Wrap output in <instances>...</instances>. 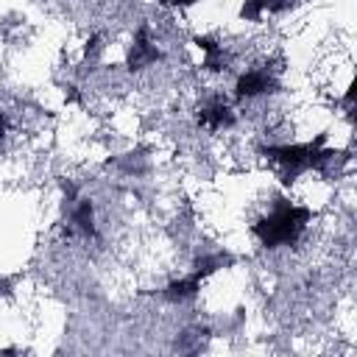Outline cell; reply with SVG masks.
I'll return each mask as SVG.
<instances>
[{
  "instance_id": "6",
  "label": "cell",
  "mask_w": 357,
  "mask_h": 357,
  "mask_svg": "<svg viewBox=\"0 0 357 357\" xmlns=\"http://www.w3.org/2000/svg\"><path fill=\"white\" fill-rule=\"evenodd\" d=\"M201 284H204V279L192 271V273H187V276H181V279L167 282L165 290H162V298H167V301H173V304L192 301V298L201 293Z\"/></svg>"
},
{
  "instance_id": "5",
  "label": "cell",
  "mask_w": 357,
  "mask_h": 357,
  "mask_svg": "<svg viewBox=\"0 0 357 357\" xmlns=\"http://www.w3.org/2000/svg\"><path fill=\"white\" fill-rule=\"evenodd\" d=\"M198 126H206L212 131H220V128H231L234 126V112L226 100L220 98H212L206 106H201L198 112Z\"/></svg>"
},
{
  "instance_id": "9",
  "label": "cell",
  "mask_w": 357,
  "mask_h": 357,
  "mask_svg": "<svg viewBox=\"0 0 357 357\" xmlns=\"http://www.w3.org/2000/svg\"><path fill=\"white\" fill-rule=\"evenodd\" d=\"M229 262H231L229 254H201V257L195 259V273H198L201 279H206V276H212L215 271L226 268Z\"/></svg>"
},
{
  "instance_id": "11",
  "label": "cell",
  "mask_w": 357,
  "mask_h": 357,
  "mask_svg": "<svg viewBox=\"0 0 357 357\" xmlns=\"http://www.w3.org/2000/svg\"><path fill=\"white\" fill-rule=\"evenodd\" d=\"M262 6H265V11H271V14H282V11L293 8L296 0H262Z\"/></svg>"
},
{
  "instance_id": "2",
  "label": "cell",
  "mask_w": 357,
  "mask_h": 357,
  "mask_svg": "<svg viewBox=\"0 0 357 357\" xmlns=\"http://www.w3.org/2000/svg\"><path fill=\"white\" fill-rule=\"evenodd\" d=\"M326 142V134H315V139L310 142H293V145H268L262 148V153L273 162H279L284 170H282V184H293L301 173H307V162H310V153Z\"/></svg>"
},
{
  "instance_id": "4",
  "label": "cell",
  "mask_w": 357,
  "mask_h": 357,
  "mask_svg": "<svg viewBox=\"0 0 357 357\" xmlns=\"http://www.w3.org/2000/svg\"><path fill=\"white\" fill-rule=\"evenodd\" d=\"M276 78L268 73V70H245L237 75L234 81V98L237 100H251V98H259V95H268V92H276Z\"/></svg>"
},
{
  "instance_id": "13",
  "label": "cell",
  "mask_w": 357,
  "mask_h": 357,
  "mask_svg": "<svg viewBox=\"0 0 357 357\" xmlns=\"http://www.w3.org/2000/svg\"><path fill=\"white\" fill-rule=\"evenodd\" d=\"M198 0H162V6H173V8H187V6H195Z\"/></svg>"
},
{
  "instance_id": "14",
  "label": "cell",
  "mask_w": 357,
  "mask_h": 357,
  "mask_svg": "<svg viewBox=\"0 0 357 357\" xmlns=\"http://www.w3.org/2000/svg\"><path fill=\"white\" fill-rule=\"evenodd\" d=\"M6 134H8V117H6V112H0V145H3Z\"/></svg>"
},
{
  "instance_id": "1",
  "label": "cell",
  "mask_w": 357,
  "mask_h": 357,
  "mask_svg": "<svg viewBox=\"0 0 357 357\" xmlns=\"http://www.w3.org/2000/svg\"><path fill=\"white\" fill-rule=\"evenodd\" d=\"M310 220H312L310 206L290 204L282 198L265 218H259L251 226V231L265 248H282V245H296L301 240V234L307 231Z\"/></svg>"
},
{
  "instance_id": "3",
  "label": "cell",
  "mask_w": 357,
  "mask_h": 357,
  "mask_svg": "<svg viewBox=\"0 0 357 357\" xmlns=\"http://www.w3.org/2000/svg\"><path fill=\"white\" fill-rule=\"evenodd\" d=\"M162 59H165V53H162V50L156 47V42L151 39L148 25H139L137 33H134V42H131V47H128L126 67H128L131 73H139V70H145V67H151V64H156V61H162Z\"/></svg>"
},
{
  "instance_id": "15",
  "label": "cell",
  "mask_w": 357,
  "mask_h": 357,
  "mask_svg": "<svg viewBox=\"0 0 357 357\" xmlns=\"http://www.w3.org/2000/svg\"><path fill=\"white\" fill-rule=\"evenodd\" d=\"M0 293H8V282L0 276Z\"/></svg>"
},
{
  "instance_id": "8",
  "label": "cell",
  "mask_w": 357,
  "mask_h": 357,
  "mask_svg": "<svg viewBox=\"0 0 357 357\" xmlns=\"http://www.w3.org/2000/svg\"><path fill=\"white\" fill-rule=\"evenodd\" d=\"M70 220H73V226L89 240H95L98 237V226H95V206H92V201L89 198H81L75 206H73V215H70Z\"/></svg>"
},
{
  "instance_id": "7",
  "label": "cell",
  "mask_w": 357,
  "mask_h": 357,
  "mask_svg": "<svg viewBox=\"0 0 357 357\" xmlns=\"http://www.w3.org/2000/svg\"><path fill=\"white\" fill-rule=\"evenodd\" d=\"M192 45L204 53V64H201V67H204L206 73H223V70H226L229 59H226V50H223V45H220L218 39H212V36H195Z\"/></svg>"
},
{
  "instance_id": "12",
  "label": "cell",
  "mask_w": 357,
  "mask_h": 357,
  "mask_svg": "<svg viewBox=\"0 0 357 357\" xmlns=\"http://www.w3.org/2000/svg\"><path fill=\"white\" fill-rule=\"evenodd\" d=\"M98 50H100V36L95 33V36H92V39L86 42V56H95Z\"/></svg>"
},
{
  "instance_id": "10",
  "label": "cell",
  "mask_w": 357,
  "mask_h": 357,
  "mask_svg": "<svg viewBox=\"0 0 357 357\" xmlns=\"http://www.w3.org/2000/svg\"><path fill=\"white\" fill-rule=\"evenodd\" d=\"M262 14H265L262 0H243V6H240V20H245V22H259Z\"/></svg>"
}]
</instances>
